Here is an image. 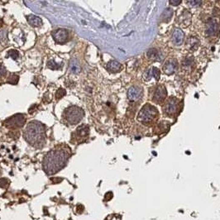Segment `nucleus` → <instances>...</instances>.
Segmentation results:
<instances>
[{
  "mask_svg": "<svg viewBox=\"0 0 220 220\" xmlns=\"http://www.w3.org/2000/svg\"><path fill=\"white\" fill-rule=\"evenodd\" d=\"M70 154L65 149H55L47 153L44 157L42 166L48 176L57 173L65 167Z\"/></svg>",
  "mask_w": 220,
  "mask_h": 220,
  "instance_id": "obj_1",
  "label": "nucleus"
},
{
  "mask_svg": "<svg viewBox=\"0 0 220 220\" xmlns=\"http://www.w3.org/2000/svg\"><path fill=\"white\" fill-rule=\"evenodd\" d=\"M23 136L31 146L41 148L46 143V127L39 122L32 121L27 126Z\"/></svg>",
  "mask_w": 220,
  "mask_h": 220,
  "instance_id": "obj_2",
  "label": "nucleus"
},
{
  "mask_svg": "<svg viewBox=\"0 0 220 220\" xmlns=\"http://www.w3.org/2000/svg\"><path fill=\"white\" fill-rule=\"evenodd\" d=\"M65 119L69 123L75 125L79 123L84 118V112L83 109L78 106H70L65 110Z\"/></svg>",
  "mask_w": 220,
  "mask_h": 220,
  "instance_id": "obj_3",
  "label": "nucleus"
},
{
  "mask_svg": "<svg viewBox=\"0 0 220 220\" xmlns=\"http://www.w3.org/2000/svg\"><path fill=\"white\" fill-rule=\"evenodd\" d=\"M158 114V111L154 106L146 103L143 106L138 114V120L143 123H148L152 122Z\"/></svg>",
  "mask_w": 220,
  "mask_h": 220,
  "instance_id": "obj_4",
  "label": "nucleus"
},
{
  "mask_svg": "<svg viewBox=\"0 0 220 220\" xmlns=\"http://www.w3.org/2000/svg\"><path fill=\"white\" fill-rule=\"evenodd\" d=\"M26 123V118L23 114L18 113L10 117L4 122V125L8 128H18L24 126Z\"/></svg>",
  "mask_w": 220,
  "mask_h": 220,
  "instance_id": "obj_5",
  "label": "nucleus"
},
{
  "mask_svg": "<svg viewBox=\"0 0 220 220\" xmlns=\"http://www.w3.org/2000/svg\"><path fill=\"white\" fill-rule=\"evenodd\" d=\"M176 21L177 23L180 25V27L187 28L191 23V21H192V14L188 10L183 9L177 14Z\"/></svg>",
  "mask_w": 220,
  "mask_h": 220,
  "instance_id": "obj_6",
  "label": "nucleus"
},
{
  "mask_svg": "<svg viewBox=\"0 0 220 220\" xmlns=\"http://www.w3.org/2000/svg\"><path fill=\"white\" fill-rule=\"evenodd\" d=\"M52 37L56 43L65 44L69 40V32L65 29L60 28L53 31Z\"/></svg>",
  "mask_w": 220,
  "mask_h": 220,
  "instance_id": "obj_7",
  "label": "nucleus"
},
{
  "mask_svg": "<svg viewBox=\"0 0 220 220\" xmlns=\"http://www.w3.org/2000/svg\"><path fill=\"white\" fill-rule=\"evenodd\" d=\"M179 110V101L176 98H171L165 106V112L168 115H174Z\"/></svg>",
  "mask_w": 220,
  "mask_h": 220,
  "instance_id": "obj_8",
  "label": "nucleus"
},
{
  "mask_svg": "<svg viewBox=\"0 0 220 220\" xmlns=\"http://www.w3.org/2000/svg\"><path fill=\"white\" fill-rule=\"evenodd\" d=\"M219 22L215 19L209 20L207 24L205 26V32L207 36H214L218 34L219 31Z\"/></svg>",
  "mask_w": 220,
  "mask_h": 220,
  "instance_id": "obj_9",
  "label": "nucleus"
},
{
  "mask_svg": "<svg viewBox=\"0 0 220 220\" xmlns=\"http://www.w3.org/2000/svg\"><path fill=\"white\" fill-rule=\"evenodd\" d=\"M167 96V91L164 85H159L156 88L154 95H153V100L155 102L160 103L163 102Z\"/></svg>",
  "mask_w": 220,
  "mask_h": 220,
  "instance_id": "obj_10",
  "label": "nucleus"
},
{
  "mask_svg": "<svg viewBox=\"0 0 220 220\" xmlns=\"http://www.w3.org/2000/svg\"><path fill=\"white\" fill-rule=\"evenodd\" d=\"M178 69V61L176 59L171 58L167 60L163 65V71L166 74H172L176 72Z\"/></svg>",
  "mask_w": 220,
  "mask_h": 220,
  "instance_id": "obj_11",
  "label": "nucleus"
},
{
  "mask_svg": "<svg viewBox=\"0 0 220 220\" xmlns=\"http://www.w3.org/2000/svg\"><path fill=\"white\" fill-rule=\"evenodd\" d=\"M142 96H143V90L140 87H131L127 91V98L132 102H136L137 100H139Z\"/></svg>",
  "mask_w": 220,
  "mask_h": 220,
  "instance_id": "obj_12",
  "label": "nucleus"
},
{
  "mask_svg": "<svg viewBox=\"0 0 220 220\" xmlns=\"http://www.w3.org/2000/svg\"><path fill=\"white\" fill-rule=\"evenodd\" d=\"M171 39H172L174 45H176V47L182 45V43L184 42V40H185V34H184L182 30L180 29V28H175L173 33H172Z\"/></svg>",
  "mask_w": 220,
  "mask_h": 220,
  "instance_id": "obj_13",
  "label": "nucleus"
},
{
  "mask_svg": "<svg viewBox=\"0 0 220 220\" xmlns=\"http://www.w3.org/2000/svg\"><path fill=\"white\" fill-rule=\"evenodd\" d=\"M160 74H161V71L158 68L152 67L144 73V79L146 80H151V78L154 77L156 80H158L160 78Z\"/></svg>",
  "mask_w": 220,
  "mask_h": 220,
  "instance_id": "obj_14",
  "label": "nucleus"
},
{
  "mask_svg": "<svg viewBox=\"0 0 220 220\" xmlns=\"http://www.w3.org/2000/svg\"><path fill=\"white\" fill-rule=\"evenodd\" d=\"M199 40L196 37H190L186 41V48L190 51H195L199 48Z\"/></svg>",
  "mask_w": 220,
  "mask_h": 220,
  "instance_id": "obj_15",
  "label": "nucleus"
},
{
  "mask_svg": "<svg viewBox=\"0 0 220 220\" xmlns=\"http://www.w3.org/2000/svg\"><path fill=\"white\" fill-rule=\"evenodd\" d=\"M106 68L110 73H118L123 69V65L116 61H111L107 64Z\"/></svg>",
  "mask_w": 220,
  "mask_h": 220,
  "instance_id": "obj_16",
  "label": "nucleus"
},
{
  "mask_svg": "<svg viewBox=\"0 0 220 220\" xmlns=\"http://www.w3.org/2000/svg\"><path fill=\"white\" fill-rule=\"evenodd\" d=\"M27 21H28V23L31 25V26L35 27V28L41 27L42 25V20L39 17H37V16L35 15L27 16Z\"/></svg>",
  "mask_w": 220,
  "mask_h": 220,
  "instance_id": "obj_17",
  "label": "nucleus"
},
{
  "mask_svg": "<svg viewBox=\"0 0 220 220\" xmlns=\"http://www.w3.org/2000/svg\"><path fill=\"white\" fill-rule=\"evenodd\" d=\"M76 133H77V135L80 137H85V136H88L89 133H90V128L85 124L80 125V127H77Z\"/></svg>",
  "mask_w": 220,
  "mask_h": 220,
  "instance_id": "obj_18",
  "label": "nucleus"
},
{
  "mask_svg": "<svg viewBox=\"0 0 220 220\" xmlns=\"http://www.w3.org/2000/svg\"><path fill=\"white\" fill-rule=\"evenodd\" d=\"M193 64H194L193 57H189V56H188V57H186V59L183 61V62H182V67H183V69H185L186 71H189L190 69H192Z\"/></svg>",
  "mask_w": 220,
  "mask_h": 220,
  "instance_id": "obj_19",
  "label": "nucleus"
},
{
  "mask_svg": "<svg viewBox=\"0 0 220 220\" xmlns=\"http://www.w3.org/2000/svg\"><path fill=\"white\" fill-rule=\"evenodd\" d=\"M70 68H71V71L73 74H79L80 72V64L76 60H72L71 61Z\"/></svg>",
  "mask_w": 220,
  "mask_h": 220,
  "instance_id": "obj_20",
  "label": "nucleus"
},
{
  "mask_svg": "<svg viewBox=\"0 0 220 220\" xmlns=\"http://www.w3.org/2000/svg\"><path fill=\"white\" fill-rule=\"evenodd\" d=\"M172 15H173V11L171 8H166L165 10L162 15H161V19L162 21L164 22H169L171 18H172Z\"/></svg>",
  "mask_w": 220,
  "mask_h": 220,
  "instance_id": "obj_21",
  "label": "nucleus"
},
{
  "mask_svg": "<svg viewBox=\"0 0 220 220\" xmlns=\"http://www.w3.org/2000/svg\"><path fill=\"white\" fill-rule=\"evenodd\" d=\"M146 56L148 57L149 59L151 60H157L159 58V56H160V53L156 49H150L146 52Z\"/></svg>",
  "mask_w": 220,
  "mask_h": 220,
  "instance_id": "obj_22",
  "label": "nucleus"
},
{
  "mask_svg": "<svg viewBox=\"0 0 220 220\" xmlns=\"http://www.w3.org/2000/svg\"><path fill=\"white\" fill-rule=\"evenodd\" d=\"M202 0H186V3L190 8H195L201 5Z\"/></svg>",
  "mask_w": 220,
  "mask_h": 220,
  "instance_id": "obj_23",
  "label": "nucleus"
},
{
  "mask_svg": "<svg viewBox=\"0 0 220 220\" xmlns=\"http://www.w3.org/2000/svg\"><path fill=\"white\" fill-rule=\"evenodd\" d=\"M19 80V76L18 74H12L10 75L9 77L8 78V80H7V83H8V84H18V82Z\"/></svg>",
  "mask_w": 220,
  "mask_h": 220,
  "instance_id": "obj_24",
  "label": "nucleus"
},
{
  "mask_svg": "<svg viewBox=\"0 0 220 220\" xmlns=\"http://www.w3.org/2000/svg\"><path fill=\"white\" fill-rule=\"evenodd\" d=\"M47 67L51 70L56 71V70H59L61 68V65L57 64L54 60H50L49 61L47 62Z\"/></svg>",
  "mask_w": 220,
  "mask_h": 220,
  "instance_id": "obj_25",
  "label": "nucleus"
},
{
  "mask_svg": "<svg viewBox=\"0 0 220 220\" xmlns=\"http://www.w3.org/2000/svg\"><path fill=\"white\" fill-rule=\"evenodd\" d=\"M8 56H10L11 58L16 61L19 58V53L16 50H10L8 52Z\"/></svg>",
  "mask_w": 220,
  "mask_h": 220,
  "instance_id": "obj_26",
  "label": "nucleus"
},
{
  "mask_svg": "<svg viewBox=\"0 0 220 220\" xmlns=\"http://www.w3.org/2000/svg\"><path fill=\"white\" fill-rule=\"evenodd\" d=\"M65 94H66V91H65V89H63V88H60L59 90H57L56 93V99H62L63 97L65 96Z\"/></svg>",
  "mask_w": 220,
  "mask_h": 220,
  "instance_id": "obj_27",
  "label": "nucleus"
},
{
  "mask_svg": "<svg viewBox=\"0 0 220 220\" xmlns=\"http://www.w3.org/2000/svg\"><path fill=\"white\" fill-rule=\"evenodd\" d=\"M10 184V181L8 179H7V178H1L0 179V187L1 188H7L8 186H9Z\"/></svg>",
  "mask_w": 220,
  "mask_h": 220,
  "instance_id": "obj_28",
  "label": "nucleus"
},
{
  "mask_svg": "<svg viewBox=\"0 0 220 220\" xmlns=\"http://www.w3.org/2000/svg\"><path fill=\"white\" fill-rule=\"evenodd\" d=\"M51 183L52 184H59L63 180V179L59 178V177H53V178L51 179Z\"/></svg>",
  "mask_w": 220,
  "mask_h": 220,
  "instance_id": "obj_29",
  "label": "nucleus"
},
{
  "mask_svg": "<svg viewBox=\"0 0 220 220\" xmlns=\"http://www.w3.org/2000/svg\"><path fill=\"white\" fill-rule=\"evenodd\" d=\"M9 133L11 134H8V136H9L10 137H12V138H14V139L18 138L19 136H20V133H19L18 132H10Z\"/></svg>",
  "mask_w": 220,
  "mask_h": 220,
  "instance_id": "obj_30",
  "label": "nucleus"
},
{
  "mask_svg": "<svg viewBox=\"0 0 220 220\" xmlns=\"http://www.w3.org/2000/svg\"><path fill=\"white\" fill-rule=\"evenodd\" d=\"M84 206L82 205H77V206H76V212H77L78 214H82L83 212H84Z\"/></svg>",
  "mask_w": 220,
  "mask_h": 220,
  "instance_id": "obj_31",
  "label": "nucleus"
},
{
  "mask_svg": "<svg viewBox=\"0 0 220 220\" xmlns=\"http://www.w3.org/2000/svg\"><path fill=\"white\" fill-rule=\"evenodd\" d=\"M6 69L4 68L2 65H0V77H3L6 74Z\"/></svg>",
  "mask_w": 220,
  "mask_h": 220,
  "instance_id": "obj_32",
  "label": "nucleus"
},
{
  "mask_svg": "<svg viewBox=\"0 0 220 220\" xmlns=\"http://www.w3.org/2000/svg\"><path fill=\"white\" fill-rule=\"evenodd\" d=\"M182 0H170V3L172 6H178L180 5Z\"/></svg>",
  "mask_w": 220,
  "mask_h": 220,
  "instance_id": "obj_33",
  "label": "nucleus"
},
{
  "mask_svg": "<svg viewBox=\"0 0 220 220\" xmlns=\"http://www.w3.org/2000/svg\"><path fill=\"white\" fill-rule=\"evenodd\" d=\"M112 198H113V193L109 192V193H107V194L105 195L104 199H105L106 201H109V200H110Z\"/></svg>",
  "mask_w": 220,
  "mask_h": 220,
  "instance_id": "obj_34",
  "label": "nucleus"
},
{
  "mask_svg": "<svg viewBox=\"0 0 220 220\" xmlns=\"http://www.w3.org/2000/svg\"><path fill=\"white\" fill-rule=\"evenodd\" d=\"M36 108H37V105H36V104H34V105L31 106V108L29 109V110H28V112H29V113H33V111H34L35 109H36Z\"/></svg>",
  "mask_w": 220,
  "mask_h": 220,
  "instance_id": "obj_35",
  "label": "nucleus"
},
{
  "mask_svg": "<svg viewBox=\"0 0 220 220\" xmlns=\"http://www.w3.org/2000/svg\"><path fill=\"white\" fill-rule=\"evenodd\" d=\"M3 20H2V19H1V18H0V28H1L2 26H3Z\"/></svg>",
  "mask_w": 220,
  "mask_h": 220,
  "instance_id": "obj_36",
  "label": "nucleus"
}]
</instances>
